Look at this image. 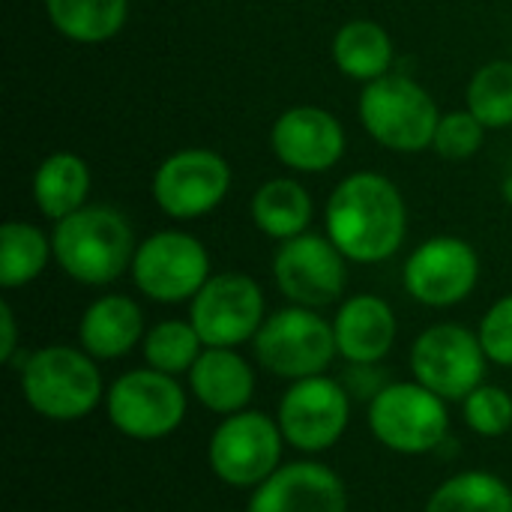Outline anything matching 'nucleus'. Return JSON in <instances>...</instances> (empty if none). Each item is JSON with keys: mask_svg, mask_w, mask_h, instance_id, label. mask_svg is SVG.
Returning a JSON list of instances; mask_svg holds the SVG:
<instances>
[{"mask_svg": "<svg viewBox=\"0 0 512 512\" xmlns=\"http://www.w3.org/2000/svg\"><path fill=\"white\" fill-rule=\"evenodd\" d=\"M129 273L135 288L153 303H186L213 276L204 243L174 228L141 240Z\"/></svg>", "mask_w": 512, "mask_h": 512, "instance_id": "obj_10", "label": "nucleus"}, {"mask_svg": "<svg viewBox=\"0 0 512 512\" xmlns=\"http://www.w3.org/2000/svg\"><path fill=\"white\" fill-rule=\"evenodd\" d=\"M336 348L345 363L375 366L381 363L399 336V321L393 306L378 294L348 297L333 318Z\"/></svg>", "mask_w": 512, "mask_h": 512, "instance_id": "obj_18", "label": "nucleus"}, {"mask_svg": "<svg viewBox=\"0 0 512 512\" xmlns=\"http://www.w3.org/2000/svg\"><path fill=\"white\" fill-rule=\"evenodd\" d=\"M189 411V396L174 375L150 366L123 372L105 393L108 423L132 441H162L174 435Z\"/></svg>", "mask_w": 512, "mask_h": 512, "instance_id": "obj_8", "label": "nucleus"}, {"mask_svg": "<svg viewBox=\"0 0 512 512\" xmlns=\"http://www.w3.org/2000/svg\"><path fill=\"white\" fill-rule=\"evenodd\" d=\"M276 159L300 174H324L345 156V129L327 108L294 105L270 129Z\"/></svg>", "mask_w": 512, "mask_h": 512, "instance_id": "obj_16", "label": "nucleus"}, {"mask_svg": "<svg viewBox=\"0 0 512 512\" xmlns=\"http://www.w3.org/2000/svg\"><path fill=\"white\" fill-rule=\"evenodd\" d=\"M228 189L231 165L207 147L177 150L153 174V201L177 222H192L213 213L225 201Z\"/></svg>", "mask_w": 512, "mask_h": 512, "instance_id": "obj_13", "label": "nucleus"}, {"mask_svg": "<svg viewBox=\"0 0 512 512\" xmlns=\"http://www.w3.org/2000/svg\"><path fill=\"white\" fill-rule=\"evenodd\" d=\"M141 354L150 369L180 378L189 375V369L198 363V357L204 354V342L192 327V321L168 318L147 330L141 342Z\"/></svg>", "mask_w": 512, "mask_h": 512, "instance_id": "obj_27", "label": "nucleus"}, {"mask_svg": "<svg viewBox=\"0 0 512 512\" xmlns=\"http://www.w3.org/2000/svg\"><path fill=\"white\" fill-rule=\"evenodd\" d=\"M189 321L204 348H240L267 321V300L252 276L216 273L189 300Z\"/></svg>", "mask_w": 512, "mask_h": 512, "instance_id": "obj_12", "label": "nucleus"}, {"mask_svg": "<svg viewBox=\"0 0 512 512\" xmlns=\"http://www.w3.org/2000/svg\"><path fill=\"white\" fill-rule=\"evenodd\" d=\"M477 336L483 342V351H486L489 363L512 369V294L495 300L486 309Z\"/></svg>", "mask_w": 512, "mask_h": 512, "instance_id": "obj_31", "label": "nucleus"}, {"mask_svg": "<svg viewBox=\"0 0 512 512\" xmlns=\"http://www.w3.org/2000/svg\"><path fill=\"white\" fill-rule=\"evenodd\" d=\"M393 39L390 33L372 18L345 21L333 36V63L342 75L354 81H378L393 66Z\"/></svg>", "mask_w": 512, "mask_h": 512, "instance_id": "obj_23", "label": "nucleus"}, {"mask_svg": "<svg viewBox=\"0 0 512 512\" xmlns=\"http://www.w3.org/2000/svg\"><path fill=\"white\" fill-rule=\"evenodd\" d=\"M405 291L429 309H450L465 303L480 282V255L462 237H432L420 243L402 270Z\"/></svg>", "mask_w": 512, "mask_h": 512, "instance_id": "obj_15", "label": "nucleus"}, {"mask_svg": "<svg viewBox=\"0 0 512 512\" xmlns=\"http://www.w3.org/2000/svg\"><path fill=\"white\" fill-rule=\"evenodd\" d=\"M504 198H507V204H512V174L504 180Z\"/></svg>", "mask_w": 512, "mask_h": 512, "instance_id": "obj_34", "label": "nucleus"}, {"mask_svg": "<svg viewBox=\"0 0 512 512\" xmlns=\"http://www.w3.org/2000/svg\"><path fill=\"white\" fill-rule=\"evenodd\" d=\"M51 258V237L39 225L21 219H6L0 225V285L6 291L36 282Z\"/></svg>", "mask_w": 512, "mask_h": 512, "instance_id": "obj_25", "label": "nucleus"}, {"mask_svg": "<svg viewBox=\"0 0 512 512\" xmlns=\"http://www.w3.org/2000/svg\"><path fill=\"white\" fill-rule=\"evenodd\" d=\"M84 348L48 345L21 360V396L51 423H75L105 405L102 372Z\"/></svg>", "mask_w": 512, "mask_h": 512, "instance_id": "obj_3", "label": "nucleus"}, {"mask_svg": "<svg viewBox=\"0 0 512 512\" xmlns=\"http://www.w3.org/2000/svg\"><path fill=\"white\" fill-rule=\"evenodd\" d=\"M285 435L276 417L264 411H240L222 417L207 444V465L213 477L231 489H258L285 462Z\"/></svg>", "mask_w": 512, "mask_h": 512, "instance_id": "obj_7", "label": "nucleus"}, {"mask_svg": "<svg viewBox=\"0 0 512 512\" xmlns=\"http://www.w3.org/2000/svg\"><path fill=\"white\" fill-rule=\"evenodd\" d=\"M342 384L351 393V399H366V402H372L387 387V381L381 378L378 363L375 366H354V363H348V375L342 378Z\"/></svg>", "mask_w": 512, "mask_h": 512, "instance_id": "obj_32", "label": "nucleus"}, {"mask_svg": "<svg viewBox=\"0 0 512 512\" xmlns=\"http://www.w3.org/2000/svg\"><path fill=\"white\" fill-rule=\"evenodd\" d=\"M372 438L399 456H429L450 435L447 399L423 387L420 381L387 384L366 411Z\"/></svg>", "mask_w": 512, "mask_h": 512, "instance_id": "obj_6", "label": "nucleus"}, {"mask_svg": "<svg viewBox=\"0 0 512 512\" xmlns=\"http://www.w3.org/2000/svg\"><path fill=\"white\" fill-rule=\"evenodd\" d=\"M414 381L447 402H462L486 384L489 357L474 330L462 324H432L411 345Z\"/></svg>", "mask_w": 512, "mask_h": 512, "instance_id": "obj_11", "label": "nucleus"}, {"mask_svg": "<svg viewBox=\"0 0 512 512\" xmlns=\"http://www.w3.org/2000/svg\"><path fill=\"white\" fill-rule=\"evenodd\" d=\"M186 378L192 399L219 417L240 414L255 399V369L237 348H204Z\"/></svg>", "mask_w": 512, "mask_h": 512, "instance_id": "obj_19", "label": "nucleus"}, {"mask_svg": "<svg viewBox=\"0 0 512 512\" xmlns=\"http://www.w3.org/2000/svg\"><path fill=\"white\" fill-rule=\"evenodd\" d=\"M462 420L480 438H501L512 429L510 390L495 384H480L471 396L462 399Z\"/></svg>", "mask_w": 512, "mask_h": 512, "instance_id": "obj_29", "label": "nucleus"}, {"mask_svg": "<svg viewBox=\"0 0 512 512\" xmlns=\"http://www.w3.org/2000/svg\"><path fill=\"white\" fill-rule=\"evenodd\" d=\"M423 512H512V489L489 471H462L447 477Z\"/></svg>", "mask_w": 512, "mask_h": 512, "instance_id": "obj_26", "label": "nucleus"}, {"mask_svg": "<svg viewBox=\"0 0 512 512\" xmlns=\"http://www.w3.org/2000/svg\"><path fill=\"white\" fill-rule=\"evenodd\" d=\"M252 222L270 240H291L309 231L315 201L309 189L291 177H273L252 195Z\"/></svg>", "mask_w": 512, "mask_h": 512, "instance_id": "obj_22", "label": "nucleus"}, {"mask_svg": "<svg viewBox=\"0 0 512 512\" xmlns=\"http://www.w3.org/2000/svg\"><path fill=\"white\" fill-rule=\"evenodd\" d=\"M93 177H90V165L75 156V153H51L39 162L36 174H33V201L36 210L51 219L60 222L66 216H72L75 210L87 207V195H90Z\"/></svg>", "mask_w": 512, "mask_h": 512, "instance_id": "obj_21", "label": "nucleus"}, {"mask_svg": "<svg viewBox=\"0 0 512 512\" xmlns=\"http://www.w3.org/2000/svg\"><path fill=\"white\" fill-rule=\"evenodd\" d=\"M252 351L261 369L282 381L327 375L339 357L333 321L306 306H285L267 315L258 336L252 339Z\"/></svg>", "mask_w": 512, "mask_h": 512, "instance_id": "obj_5", "label": "nucleus"}, {"mask_svg": "<svg viewBox=\"0 0 512 512\" xmlns=\"http://www.w3.org/2000/svg\"><path fill=\"white\" fill-rule=\"evenodd\" d=\"M45 12L60 36L81 45H96L123 30L129 0H45Z\"/></svg>", "mask_w": 512, "mask_h": 512, "instance_id": "obj_24", "label": "nucleus"}, {"mask_svg": "<svg viewBox=\"0 0 512 512\" xmlns=\"http://www.w3.org/2000/svg\"><path fill=\"white\" fill-rule=\"evenodd\" d=\"M357 114L372 141L393 153H423L432 147L441 111L432 93L402 72L369 81L360 93Z\"/></svg>", "mask_w": 512, "mask_h": 512, "instance_id": "obj_4", "label": "nucleus"}, {"mask_svg": "<svg viewBox=\"0 0 512 512\" xmlns=\"http://www.w3.org/2000/svg\"><path fill=\"white\" fill-rule=\"evenodd\" d=\"M486 138V126L465 108V111H447L441 114L432 150L450 162H462L471 159L474 153H480Z\"/></svg>", "mask_w": 512, "mask_h": 512, "instance_id": "obj_30", "label": "nucleus"}, {"mask_svg": "<svg viewBox=\"0 0 512 512\" xmlns=\"http://www.w3.org/2000/svg\"><path fill=\"white\" fill-rule=\"evenodd\" d=\"M54 264L78 285L102 288L132 270L135 231L129 219L108 204H87L54 222Z\"/></svg>", "mask_w": 512, "mask_h": 512, "instance_id": "obj_2", "label": "nucleus"}, {"mask_svg": "<svg viewBox=\"0 0 512 512\" xmlns=\"http://www.w3.org/2000/svg\"><path fill=\"white\" fill-rule=\"evenodd\" d=\"M468 111L486 129L512 126V60H492L468 81Z\"/></svg>", "mask_w": 512, "mask_h": 512, "instance_id": "obj_28", "label": "nucleus"}, {"mask_svg": "<svg viewBox=\"0 0 512 512\" xmlns=\"http://www.w3.org/2000/svg\"><path fill=\"white\" fill-rule=\"evenodd\" d=\"M348 258L333 246L330 237L300 234L282 240L273 255V279L291 306L324 309L333 306L348 285Z\"/></svg>", "mask_w": 512, "mask_h": 512, "instance_id": "obj_14", "label": "nucleus"}, {"mask_svg": "<svg viewBox=\"0 0 512 512\" xmlns=\"http://www.w3.org/2000/svg\"><path fill=\"white\" fill-rule=\"evenodd\" d=\"M276 423L291 450L306 456L327 453L351 423V393L330 375L291 381L279 399Z\"/></svg>", "mask_w": 512, "mask_h": 512, "instance_id": "obj_9", "label": "nucleus"}, {"mask_svg": "<svg viewBox=\"0 0 512 512\" xmlns=\"http://www.w3.org/2000/svg\"><path fill=\"white\" fill-rule=\"evenodd\" d=\"M327 237L354 264L390 261L408 237V204L399 186L378 171L348 174L324 210Z\"/></svg>", "mask_w": 512, "mask_h": 512, "instance_id": "obj_1", "label": "nucleus"}, {"mask_svg": "<svg viewBox=\"0 0 512 512\" xmlns=\"http://www.w3.org/2000/svg\"><path fill=\"white\" fill-rule=\"evenodd\" d=\"M144 309L126 294L96 297L78 321V345L93 360H120L144 342Z\"/></svg>", "mask_w": 512, "mask_h": 512, "instance_id": "obj_20", "label": "nucleus"}, {"mask_svg": "<svg viewBox=\"0 0 512 512\" xmlns=\"http://www.w3.org/2000/svg\"><path fill=\"white\" fill-rule=\"evenodd\" d=\"M15 354H18V324H15L12 306L3 300L0 303V363H12Z\"/></svg>", "mask_w": 512, "mask_h": 512, "instance_id": "obj_33", "label": "nucleus"}, {"mask_svg": "<svg viewBox=\"0 0 512 512\" xmlns=\"http://www.w3.org/2000/svg\"><path fill=\"white\" fill-rule=\"evenodd\" d=\"M246 512H348V492L324 462H288L252 489Z\"/></svg>", "mask_w": 512, "mask_h": 512, "instance_id": "obj_17", "label": "nucleus"}]
</instances>
